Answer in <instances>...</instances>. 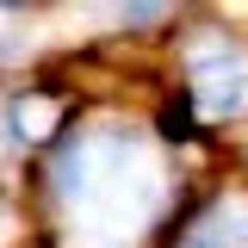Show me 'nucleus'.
<instances>
[{
  "mask_svg": "<svg viewBox=\"0 0 248 248\" xmlns=\"http://www.w3.org/2000/svg\"><path fill=\"white\" fill-rule=\"evenodd\" d=\"M186 87H192V106L217 124L248 112V50L223 31L199 37L192 56H186Z\"/></svg>",
  "mask_w": 248,
  "mask_h": 248,
  "instance_id": "1",
  "label": "nucleus"
},
{
  "mask_svg": "<svg viewBox=\"0 0 248 248\" xmlns=\"http://www.w3.org/2000/svg\"><path fill=\"white\" fill-rule=\"evenodd\" d=\"M180 248H248V199H223L211 211V223L186 230Z\"/></svg>",
  "mask_w": 248,
  "mask_h": 248,
  "instance_id": "2",
  "label": "nucleus"
},
{
  "mask_svg": "<svg viewBox=\"0 0 248 248\" xmlns=\"http://www.w3.org/2000/svg\"><path fill=\"white\" fill-rule=\"evenodd\" d=\"M13 137L19 143H44L50 130H56V118H62V99H50V93H25V99H13Z\"/></svg>",
  "mask_w": 248,
  "mask_h": 248,
  "instance_id": "3",
  "label": "nucleus"
}]
</instances>
